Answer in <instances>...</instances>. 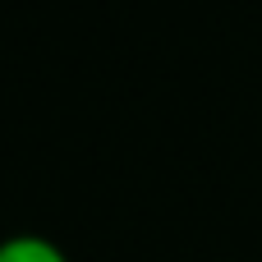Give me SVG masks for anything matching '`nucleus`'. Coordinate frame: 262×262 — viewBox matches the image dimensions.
Here are the masks:
<instances>
[{
	"label": "nucleus",
	"instance_id": "f257e3e1",
	"mask_svg": "<svg viewBox=\"0 0 262 262\" xmlns=\"http://www.w3.org/2000/svg\"><path fill=\"white\" fill-rule=\"evenodd\" d=\"M0 262H69V253L55 239H46V235L18 230V235L0 239Z\"/></svg>",
	"mask_w": 262,
	"mask_h": 262
}]
</instances>
